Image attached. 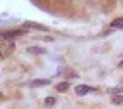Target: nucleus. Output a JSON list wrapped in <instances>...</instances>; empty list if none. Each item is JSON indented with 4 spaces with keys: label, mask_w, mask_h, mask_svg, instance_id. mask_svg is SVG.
Returning <instances> with one entry per match:
<instances>
[{
    "label": "nucleus",
    "mask_w": 123,
    "mask_h": 109,
    "mask_svg": "<svg viewBox=\"0 0 123 109\" xmlns=\"http://www.w3.org/2000/svg\"><path fill=\"white\" fill-rule=\"evenodd\" d=\"M12 50H14V40H11V38L0 40V54H2V57H7Z\"/></svg>",
    "instance_id": "1"
},
{
    "label": "nucleus",
    "mask_w": 123,
    "mask_h": 109,
    "mask_svg": "<svg viewBox=\"0 0 123 109\" xmlns=\"http://www.w3.org/2000/svg\"><path fill=\"white\" fill-rule=\"evenodd\" d=\"M23 35V30H12V31H2V38H14V36H19Z\"/></svg>",
    "instance_id": "2"
},
{
    "label": "nucleus",
    "mask_w": 123,
    "mask_h": 109,
    "mask_svg": "<svg viewBox=\"0 0 123 109\" xmlns=\"http://www.w3.org/2000/svg\"><path fill=\"white\" fill-rule=\"evenodd\" d=\"M88 92H92V88L87 87V85H78L75 88V94L76 95H85V94H88Z\"/></svg>",
    "instance_id": "3"
},
{
    "label": "nucleus",
    "mask_w": 123,
    "mask_h": 109,
    "mask_svg": "<svg viewBox=\"0 0 123 109\" xmlns=\"http://www.w3.org/2000/svg\"><path fill=\"white\" fill-rule=\"evenodd\" d=\"M24 26H26V28H35V30L47 31V28H45V26H42V24H38V23H31V21H26V23H24Z\"/></svg>",
    "instance_id": "4"
},
{
    "label": "nucleus",
    "mask_w": 123,
    "mask_h": 109,
    "mask_svg": "<svg viewBox=\"0 0 123 109\" xmlns=\"http://www.w3.org/2000/svg\"><path fill=\"white\" fill-rule=\"evenodd\" d=\"M111 28L113 30H123V18H118L111 23Z\"/></svg>",
    "instance_id": "5"
},
{
    "label": "nucleus",
    "mask_w": 123,
    "mask_h": 109,
    "mask_svg": "<svg viewBox=\"0 0 123 109\" xmlns=\"http://www.w3.org/2000/svg\"><path fill=\"white\" fill-rule=\"evenodd\" d=\"M28 52H30V54H45V50L40 48V47H30Z\"/></svg>",
    "instance_id": "6"
},
{
    "label": "nucleus",
    "mask_w": 123,
    "mask_h": 109,
    "mask_svg": "<svg viewBox=\"0 0 123 109\" xmlns=\"http://www.w3.org/2000/svg\"><path fill=\"white\" fill-rule=\"evenodd\" d=\"M42 85H49V80H35V81H31V87H42Z\"/></svg>",
    "instance_id": "7"
},
{
    "label": "nucleus",
    "mask_w": 123,
    "mask_h": 109,
    "mask_svg": "<svg viewBox=\"0 0 123 109\" xmlns=\"http://www.w3.org/2000/svg\"><path fill=\"white\" fill-rule=\"evenodd\" d=\"M111 102H113V104H123V97L113 95V97H111Z\"/></svg>",
    "instance_id": "8"
},
{
    "label": "nucleus",
    "mask_w": 123,
    "mask_h": 109,
    "mask_svg": "<svg viewBox=\"0 0 123 109\" xmlns=\"http://www.w3.org/2000/svg\"><path fill=\"white\" fill-rule=\"evenodd\" d=\"M68 87H69V83H68V81H64V83H61V85H57V90L64 92V90H68Z\"/></svg>",
    "instance_id": "9"
},
{
    "label": "nucleus",
    "mask_w": 123,
    "mask_h": 109,
    "mask_svg": "<svg viewBox=\"0 0 123 109\" xmlns=\"http://www.w3.org/2000/svg\"><path fill=\"white\" fill-rule=\"evenodd\" d=\"M45 104H47V106H52V104H54V99H52V97H49V99L45 100Z\"/></svg>",
    "instance_id": "10"
},
{
    "label": "nucleus",
    "mask_w": 123,
    "mask_h": 109,
    "mask_svg": "<svg viewBox=\"0 0 123 109\" xmlns=\"http://www.w3.org/2000/svg\"><path fill=\"white\" fill-rule=\"evenodd\" d=\"M118 68H120V69H123V61H121V62L118 64Z\"/></svg>",
    "instance_id": "11"
}]
</instances>
